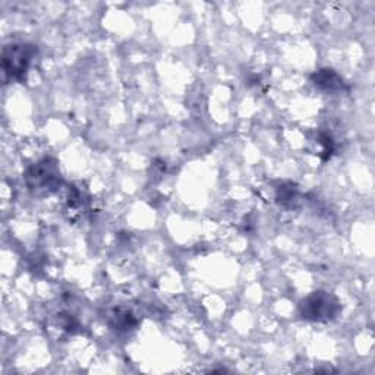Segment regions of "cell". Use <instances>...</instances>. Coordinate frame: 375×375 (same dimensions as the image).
<instances>
[{
  "instance_id": "cell-1",
  "label": "cell",
  "mask_w": 375,
  "mask_h": 375,
  "mask_svg": "<svg viewBox=\"0 0 375 375\" xmlns=\"http://www.w3.org/2000/svg\"><path fill=\"white\" fill-rule=\"evenodd\" d=\"M35 49L30 44H10L3 49V71L10 80H22L28 72Z\"/></svg>"
},
{
  "instance_id": "cell-2",
  "label": "cell",
  "mask_w": 375,
  "mask_h": 375,
  "mask_svg": "<svg viewBox=\"0 0 375 375\" xmlns=\"http://www.w3.org/2000/svg\"><path fill=\"white\" fill-rule=\"evenodd\" d=\"M339 309V302L327 292H315L309 295L301 304L302 317L313 321H329L338 315Z\"/></svg>"
},
{
  "instance_id": "cell-3",
  "label": "cell",
  "mask_w": 375,
  "mask_h": 375,
  "mask_svg": "<svg viewBox=\"0 0 375 375\" xmlns=\"http://www.w3.org/2000/svg\"><path fill=\"white\" fill-rule=\"evenodd\" d=\"M27 184L33 189H50L59 184V171L56 163L42 160L27 172Z\"/></svg>"
},
{
  "instance_id": "cell-4",
  "label": "cell",
  "mask_w": 375,
  "mask_h": 375,
  "mask_svg": "<svg viewBox=\"0 0 375 375\" xmlns=\"http://www.w3.org/2000/svg\"><path fill=\"white\" fill-rule=\"evenodd\" d=\"M314 84L324 89H338L342 87V78L331 69H322L314 75Z\"/></svg>"
},
{
  "instance_id": "cell-5",
  "label": "cell",
  "mask_w": 375,
  "mask_h": 375,
  "mask_svg": "<svg viewBox=\"0 0 375 375\" xmlns=\"http://www.w3.org/2000/svg\"><path fill=\"white\" fill-rule=\"evenodd\" d=\"M113 318L116 321V327H119V330H129L137 324V321L132 317V314L128 313V311L118 313Z\"/></svg>"
},
{
  "instance_id": "cell-6",
  "label": "cell",
  "mask_w": 375,
  "mask_h": 375,
  "mask_svg": "<svg viewBox=\"0 0 375 375\" xmlns=\"http://www.w3.org/2000/svg\"><path fill=\"white\" fill-rule=\"evenodd\" d=\"M279 200L283 202H289L296 200V189L293 186H280L279 188Z\"/></svg>"
}]
</instances>
